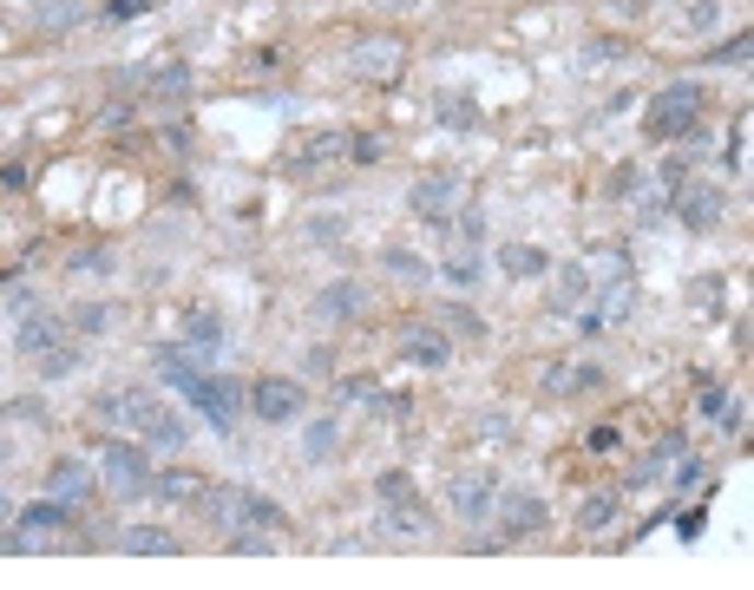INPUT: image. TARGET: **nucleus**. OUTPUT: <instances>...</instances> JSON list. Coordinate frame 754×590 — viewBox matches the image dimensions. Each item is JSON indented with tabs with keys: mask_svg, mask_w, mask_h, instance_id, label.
Segmentation results:
<instances>
[{
	"mask_svg": "<svg viewBox=\"0 0 754 590\" xmlns=\"http://www.w3.org/2000/svg\"><path fill=\"white\" fill-rule=\"evenodd\" d=\"M696 118H703V85L696 79H676V85H663L657 99H650V138H663V144H676V138H689L696 131Z\"/></svg>",
	"mask_w": 754,
	"mask_h": 590,
	"instance_id": "1",
	"label": "nucleus"
},
{
	"mask_svg": "<svg viewBox=\"0 0 754 590\" xmlns=\"http://www.w3.org/2000/svg\"><path fill=\"white\" fill-rule=\"evenodd\" d=\"M98 473L118 499H151V453L138 440H105L98 447Z\"/></svg>",
	"mask_w": 754,
	"mask_h": 590,
	"instance_id": "2",
	"label": "nucleus"
},
{
	"mask_svg": "<svg viewBox=\"0 0 754 590\" xmlns=\"http://www.w3.org/2000/svg\"><path fill=\"white\" fill-rule=\"evenodd\" d=\"M250 414H256L263 427H295V420L309 414V387L289 381V374H263V381L250 387Z\"/></svg>",
	"mask_w": 754,
	"mask_h": 590,
	"instance_id": "3",
	"label": "nucleus"
},
{
	"mask_svg": "<svg viewBox=\"0 0 754 590\" xmlns=\"http://www.w3.org/2000/svg\"><path fill=\"white\" fill-rule=\"evenodd\" d=\"M407 204H414V217H427V223H446V217L466 204V177H460V171H427V177H414Z\"/></svg>",
	"mask_w": 754,
	"mask_h": 590,
	"instance_id": "4",
	"label": "nucleus"
},
{
	"mask_svg": "<svg viewBox=\"0 0 754 590\" xmlns=\"http://www.w3.org/2000/svg\"><path fill=\"white\" fill-rule=\"evenodd\" d=\"M59 342H66V315L20 302V315H13V348H20L26 361H39V355H46V348H59Z\"/></svg>",
	"mask_w": 754,
	"mask_h": 590,
	"instance_id": "5",
	"label": "nucleus"
},
{
	"mask_svg": "<svg viewBox=\"0 0 754 590\" xmlns=\"http://www.w3.org/2000/svg\"><path fill=\"white\" fill-rule=\"evenodd\" d=\"M670 210L683 217V230H716V223L729 217V197H722L716 184H676V190H670Z\"/></svg>",
	"mask_w": 754,
	"mask_h": 590,
	"instance_id": "6",
	"label": "nucleus"
},
{
	"mask_svg": "<svg viewBox=\"0 0 754 590\" xmlns=\"http://www.w3.org/2000/svg\"><path fill=\"white\" fill-rule=\"evenodd\" d=\"M309 315L315 322H361L368 315V282H355V276H341V282H322L315 289V302H309Z\"/></svg>",
	"mask_w": 754,
	"mask_h": 590,
	"instance_id": "7",
	"label": "nucleus"
},
{
	"mask_svg": "<svg viewBox=\"0 0 754 590\" xmlns=\"http://www.w3.org/2000/svg\"><path fill=\"white\" fill-rule=\"evenodd\" d=\"M492 499H499V479H492V473H453V486H446V506H453L460 525H486Z\"/></svg>",
	"mask_w": 754,
	"mask_h": 590,
	"instance_id": "8",
	"label": "nucleus"
},
{
	"mask_svg": "<svg viewBox=\"0 0 754 590\" xmlns=\"http://www.w3.org/2000/svg\"><path fill=\"white\" fill-rule=\"evenodd\" d=\"M190 401H197V414H204L217 433H230V427H236V407H243V387L223 381V374H204V381L190 387Z\"/></svg>",
	"mask_w": 754,
	"mask_h": 590,
	"instance_id": "9",
	"label": "nucleus"
},
{
	"mask_svg": "<svg viewBox=\"0 0 754 590\" xmlns=\"http://www.w3.org/2000/svg\"><path fill=\"white\" fill-rule=\"evenodd\" d=\"M545 532V499L538 493H506L499 499V545H519V539H538Z\"/></svg>",
	"mask_w": 754,
	"mask_h": 590,
	"instance_id": "10",
	"label": "nucleus"
},
{
	"mask_svg": "<svg viewBox=\"0 0 754 590\" xmlns=\"http://www.w3.org/2000/svg\"><path fill=\"white\" fill-rule=\"evenodd\" d=\"M401 361H407V368H446V361H453V342H446L440 328L414 322V328H401Z\"/></svg>",
	"mask_w": 754,
	"mask_h": 590,
	"instance_id": "11",
	"label": "nucleus"
},
{
	"mask_svg": "<svg viewBox=\"0 0 754 590\" xmlns=\"http://www.w3.org/2000/svg\"><path fill=\"white\" fill-rule=\"evenodd\" d=\"M92 486H98V466H85V460H53L46 466V493L66 499V506H85Z\"/></svg>",
	"mask_w": 754,
	"mask_h": 590,
	"instance_id": "12",
	"label": "nucleus"
},
{
	"mask_svg": "<svg viewBox=\"0 0 754 590\" xmlns=\"http://www.w3.org/2000/svg\"><path fill=\"white\" fill-rule=\"evenodd\" d=\"M381 525H387L394 539H427L433 512H427V499H394V506H381Z\"/></svg>",
	"mask_w": 754,
	"mask_h": 590,
	"instance_id": "13",
	"label": "nucleus"
},
{
	"mask_svg": "<svg viewBox=\"0 0 754 590\" xmlns=\"http://www.w3.org/2000/svg\"><path fill=\"white\" fill-rule=\"evenodd\" d=\"M499 269H506L512 282H538V276L552 269V256H545L538 243H506V250H499Z\"/></svg>",
	"mask_w": 754,
	"mask_h": 590,
	"instance_id": "14",
	"label": "nucleus"
},
{
	"mask_svg": "<svg viewBox=\"0 0 754 590\" xmlns=\"http://www.w3.org/2000/svg\"><path fill=\"white\" fill-rule=\"evenodd\" d=\"M197 506H204V519H210V525H223V532H236V525H243V493H236V486H204V493H197Z\"/></svg>",
	"mask_w": 754,
	"mask_h": 590,
	"instance_id": "15",
	"label": "nucleus"
},
{
	"mask_svg": "<svg viewBox=\"0 0 754 590\" xmlns=\"http://www.w3.org/2000/svg\"><path fill=\"white\" fill-rule=\"evenodd\" d=\"M151 493H158L164 506H197V493H204V473H184V466H171V473H151Z\"/></svg>",
	"mask_w": 754,
	"mask_h": 590,
	"instance_id": "16",
	"label": "nucleus"
},
{
	"mask_svg": "<svg viewBox=\"0 0 754 590\" xmlns=\"http://www.w3.org/2000/svg\"><path fill=\"white\" fill-rule=\"evenodd\" d=\"M118 315H125L118 302H79V309H72V335L98 342V335H112V328H118Z\"/></svg>",
	"mask_w": 754,
	"mask_h": 590,
	"instance_id": "17",
	"label": "nucleus"
},
{
	"mask_svg": "<svg viewBox=\"0 0 754 590\" xmlns=\"http://www.w3.org/2000/svg\"><path fill=\"white\" fill-rule=\"evenodd\" d=\"M118 552H131V558H171L177 539L158 532V525H131V532H118Z\"/></svg>",
	"mask_w": 754,
	"mask_h": 590,
	"instance_id": "18",
	"label": "nucleus"
},
{
	"mask_svg": "<svg viewBox=\"0 0 754 590\" xmlns=\"http://www.w3.org/2000/svg\"><path fill=\"white\" fill-rule=\"evenodd\" d=\"M617 512H624L617 493H584V499H578V525H584V532H611Z\"/></svg>",
	"mask_w": 754,
	"mask_h": 590,
	"instance_id": "19",
	"label": "nucleus"
},
{
	"mask_svg": "<svg viewBox=\"0 0 754 590\" xmlns=\"http://www.w3.org/2000/svg\"><path fill=\"white\" fill-rule=\"evenodd\" d=\"M33 374H39V381H72V374H79V348H72V342L46 348V355L33 361Z\"/></svg>",
	"mask_w": 754,
	"mask_h": 590,
	"instance_id": "20",
	"label": "nucleus"
},
{
	"mask_svg": "<svg viewBox=\"0 0 754 590\" xmlns=\"http://www.w3.org/2000/svg\"><path fill=\"white\" fill-rule=\"evenodd\" d=\"M440 276H446V282H460V289H473V282L486 276V256H479V243H473V250H453Z\"/></svg>",
	"mask_w": 754,
	"mask_h": 590,
	"instance_id": "21",
	"label": "nucleus"
},
{
	"mask_svg": "<svg viewBox=\"0 0 754 590\" xmlns=\"http://www.w3.org/2000/svg\"><path fill=\"white\" fill-rule=\"evenodd\" d=\"M184 342H190V348H210V355H217V342H223V322H217L210 309H190V322H184Z\"/></svg>",
	"mask_w": 754,
	"mask_h": 590,
	"instance_id": "22",
	"label": "nucleus"
},
{
	"mask_svg": "<svg viewBox=\"0 0 754 590\" xmlns=\"http://www.w3.org/2000/svg\"><path fill=\"white\" fill-rule=\"evenodd\" d=\"M381 263H387V276H401V282H427V276H433V263H420V256H414V250H401V243H394Z\"/></svg>",
	"mask_w": 754,
	"mask_h": 590,
	"instance_id": "23",
	"label": "nucleus"
},
{
	"mask_svg": "<svg viewBox=\"0 0 754 590\" xmlns=\"http://www.w3.org/2000/svg\"><path fill=\"white\" fill-rule=\"evenodd\" d=\"M335 447H341V427H335V420H315V427L302 433V460H328Z\"/></svg>",
	"mask_w": 754,
	"mask_h": 590,
	"instance_id": "24",
	"label": "nucleus"
},
{
	"mask_svg": "<svg viewBox=\"0 0 754 590\" xmlns=\"http://www.w3.org/2000/svg\"><path fill=\"white\" fill-rule=\"evenodd\" d=\"M335 151H348V138H341V131H322V138H309V144H302V151H295V164H302V171H309V164H328V158H335Z\"/></svg>",
	"mask_w": 754,
	"mask_h": 590,
	"instance_id": "25",
	"label": "nucleus"
},
{
	"mask_svg": "<svg viewBox=\"0 0 754 590\" xmlns=\"http://www.w3.org/2000/svg\"><path fill=\"white\" fill-rule=\"evenodd\" d=\"M374 499H381V506H394V499H420V493H414V479L394 466V473H381V479H374Z\"/></svg>",
	"mask_w": 754,
	"mask_h": 590,
	"instance_id": "26",
	"label": "nucleus"
},
{
	"mask_svg": "<svg viewBox=\"0 0 754 590\" xmlns=\"http://www.w3.org/2000/svg\"><path fill=\"white\" fill-rule=\"evenodd\" d=\"M243 525H282V506L263 493H243Z\"/></svg>",
	"mask_w": 754,
	"mask_h": 590,
	"instance_id": "27",
	"label": "nucleus"
},
{
	"mask_svg": "<svg viewBox=\"0 0 754 590\" xmlns=\"http://www.w3.org/2000/svg\"><path fill=\"white\" fill-rule=\"evenodd\" d=\"M749 46H754V33H749V26H742L735 39H722V46L709 53V66H749Z\"/></svg>",
	"mask_w": 754,
	"mask_h": 590,
	"instance_id": "28",
	"label": "nucleus"
},
{
	"mask_svg": "<svg viewBox=\"0 0 754 590\" xmlns=\"http://www.w3.org/2000/svg\"><path fill=\"white\" fill-rule=\"evenodd\" d=\"M72 269H79V276H112V269H118V256H112V250H79V256H72Z\"/></svg>",
	"mask_w": 754,
	"mask_h": 590,
	"instance_id": "29",
	"label": "nucleus"
},
{
	"mask_svg": "<svg viewBox=\"0 0 754 590\" xmlns=\"http://www.w3.org/2000/svg\"><path fill=\"white\" fill-rule=\"evenodd\" d=\"M151 85L158 92H190V66H151Z\"/></svg>",
	"mask_w": 754,
	"mask_h": 590,
	"instance_id": "30",
	"label": "nucleus"
},
{
	"mask_svg": "<svg viewBox=\"0 0 754 590\" xmlns=\"http://www.w3.org/2000/svg\"><path fill=\"white\" fill-rule=\"evenodd\" d=\"M446 223H453V236H460V243H479V236H486V217H479V210H466V204H460V217H446Z\"/></svg>",
	"mask_w": 754,
	"mask_h": 590,
	"instance_id": "31",
	"label": "nucleus"
},
{
	"mask_svg": "<svg viewBox=\"0 0 754 590\" xmlns=\"http://www.w3.org/2000/svg\"><path fill=\"white\" fill-rule=\"evenodd\" d=\"M0 420H26V427H46V407H39V401H0Z\"/></svg>",
	"mask_w": 754,
	"mask_h": 590,
	"instance_id": "32",
	"label": "nucleus"
},
{
	"mask_svg": "<svg viewBox=\"0 0 754 590\" xmlns=\"http://www.w3.org/2000/svg\"><path fill=\"white\" fill-rule=\"evenodd\" d=\"M440 315H446V328H460V335H486V322H479L466 302H453V309H440Z\"/></svg>",
	"mask_w": 754,
	"mask_h": 590,
	"instance_id": "33",
	"label": "nucleus"
},
{
	"mask_svg": "<svg viewBox=\"0 0 754 590\" xmlns=\"http://www.w3.org/2000/svg\"><path fill=\"white\" fill-rule=\"evenodd\" d=\"M79 20H85L79 0H53V7H46V26H79Z\"/></svg>",
	"mask_w": 754,
	"mask_h": 590,
	"instance_id": "34",
	"label": "nucleus"
},
{
	"mask_svg": "<svg viewBox=\"0 0 754 590\" xmlns=\"http://www.w3.org/2000/svg\"><path fill=\"white\" fill-rule=\"evenodd\" d=\"M440 118H446V125H473L479 112H473V105H466L460 92H446V99H440Z\"/></svg>",
	"mask_w": 754,
	"mask_h": 590,
	"instance_id": "35",
	"label": "nucleus"
},
{
	"mask_svg": "<svg viewBox=\"0 0 754 590\" xmlns=\"http://www.w3.org/2000/svg\"><path fill=\"white\" fill-rule=\"evenodd\" d=\"M584 289H591V276H584V269H565V276H558V302H578Z\"/></svg>",
	"mask_w": 754,
	"mask_h": 590,
	"instance_id": "36",
	"label": "nucleus"
},
{
	"mask_svg": "<svg viewBox=\"0 0 754 590\" xmlns=\"http://www.w3.org/2000/svg\"><path fill=\"white\" fill-rule=\"evenodd\" d=\"M98 125H105V131H118V125H131V105H125V99H112V105H98Z\"/></svg>",
	"mask_w": 754,
	"mask_h": 590,
	"instance_id": "37",
	"label": "nucleus"
},
{
	"mask_svg": "<svg viewBox=\"0 0 754 590\" xmlns=\"http://www.w3.org/2000/svg\"><path fill=\"white\" fill-rule=\"evenodd\" d=\"M722 427H729V433H742V427H749V401H742V394H735V401H722Z\"/></svg>",
	"mask_w": 754,
	"mask_h": 590,
	"instance_id": "38",
	"label": "nucleus"
},
{
	"mask_svg": "<svg viewBox=\"0 0 754 590\" xmlns=\"http://www.w3.org/2000/svg\"><path fill=\"white\" fill-rule=\"evenodd\" d=\"M348 151H355V164H381V138H348Z\"/></svg>",
	"mask_w": 754,
	"mask_h": 590,
	"instance_id": "39",
	"label": "nucleus"
},
{
	"mask_svg": "<svg viewBox=\"0 0 754 590\" xmlns=\"http://www.w3.org/2000/svg\"><path fill=\"white\" fill-rule=\"evenodd\" d=\"M0 525H13V499L7 493H0Z\"/></svg>",
	"mask_w": 754,
	"mask_h": 590,
	"instance_id": "40",
	"label": "nucleus"
},
{
	"mask_svg": "<svg viewBox=\"0 0 754 590\" xmlns=\"http://www.w3.org/2000/svg\"><path fill=\"white\" fill-rule=\"evenodd\" d=\"M0 460H7V440H0Z\"/></svg>",
	"mask_w": 754,
	"mask_h": 590,
	"instance_id": "41",
	"label": "nucleus"
}]
</instances>
